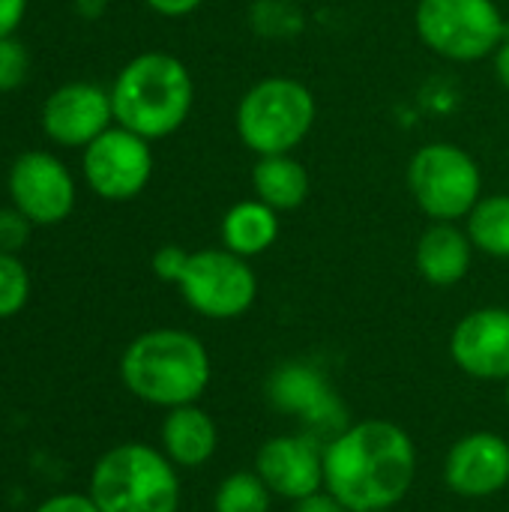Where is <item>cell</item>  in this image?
Instances as JSON below:
<instances>
[{
    "instance_id": "cell-4",
    "label": "cell",
    "mask_w": 509,
    "mask_h": 512,
    "mask_svg": "<svg viewBox=\"0 0 509 512\" xmlns=\"http://www.w3.org/2000/svg\"><path fill=\"white\" fill-rule=\"evenodd\" d=\"M90 498L99 512H177L180 480L165 453L129 441L96 462Z\"/></svg>"
},
{
    "instance_id": "cell-23",
    "label": "cell",
    "mask_w": 509,
    "mask_h": 512,
    "mask_svg": "<svg viewBox=\"0 0 509 512\" xmlns=\"http://www.w3.org/2000/svg\"><path fill=\"white\" fill-rule=\"evenodd\" d=\"M30 69V57L24 45L12 36L0 39V90H15Z\"/></svg>"
},
{
    "instance_id": "cell-15",
    "label": "cell",
    "mask_w": 509,
    "mask_h": 512,
    "mask_svg": "<svg viewBox=\"0 0 509 512\" xmlns=\"http://www.w3.org/2000/svg\"><path fill=\"white\" fill-rule=\"evenodd\" d=\"M111 120V93L87 81L57 87L42 108V126L48 138L63 147H87L93 138L111 129Z\"/></svg>"
},
{
    "instance_id": "cell-5",
    "label": "cell",
    "mask_w": 509,
    "mask_h": 512,
    "mask_svg": "<svg viewBox=\"0 0 509 512\" xmlns=\"http://www.w3.org/2000/svg\"><path fill=\"white\" fill-rule=\"evenodd\" d=\"M315 93L288 75L255 81L237 102L234 129L255 156L294 153L315 129Z\"/></svg>"
},
{
    "instance_id": "cell-19",
    "label": "cell",
    "mask_w": 509,
    "mask_h": 512,
    "mask_svg": "<svg viewBox=\"0 0 509 512\" xmlns=\"http://www.w3.org/2000/svg\"><path fill=\"white\" fill-rule=\"evenodd\" d=\"M252 192L258 201L270 204L276 213L297 210L306 204L312 192V177L294 153H279V156H258L252 168Z\"/></svg>"
},
{
    "instance_id": "cell-33",
    "label": "cell",
    "mask_w": 509,
    "mask_h": 512,
    "mask_svg": "<svg viewBox=\"0 0 509 512\" xmlns=\"http://www.w3.org/2000/svg\"><path fill=\"white\" fill-rule=\"evenodd\" d=\"M375 512H393V510H375Z\"/></svg>"
},
{
    "instance_id": "cell-8",
    "label": "cell",
    "mask_w": 509,
    "mask_h": 512,
    "mask_svg": "<svg viewBox=\"0 0 509 512\" xmlns=\"http://www.w3.org/2000/svg\"><path fill=\"white\" fill-rule=\"evenodd\" d=\"M186 306L210 321H231L252 309L258 297V276L249 258L222 249H201L189 255V264L177 282Z\"/></svg>"
},
{
    "instance_id": "cell-24",
    "label": "cell",
    "mask_w": 509,
    "mask_h": 512,
    "mask_svg": "<svg viewBox=\"0 0 509 512\" xmlns=\"http://www.w3.org/2000/svg\"><path fill=\"white\" fill-rule=\"evenodd\" d=\"M30 237V219L21 210H0V252L15 255Z\"/></svg>"
},
{
    "instance_id": "cell-3",
    "label": "cell",
    "mask_w": 509,
    "mask_h": 512,
    "mask_svg": "<svg viewBox=\"0 0 509 512\" xmlns=\"http://www.w3.org/2000/svg\"><path fill=\"white\" fill-rule=\"evenodd\" d=\"M192 105V72L180 57L165 51H147L132 57L111 87V108L117 126L147 141L174 135L189 120Z\"/></svg>"
},
{
    "instance_id": "cell-20",
    "label": "cell",
    "mask_w": 509,
    "mask_h": 512,
    "mask_svg": "<svg viewBox=\"0 0 509 512\" xmlns=\"http://www.w3.org/2000/svg\"><path fill=\"white\" fill-rule=\"evenodd\" d=\"M465 231L477 252L509 258V195H483L468 213Z\"/></svg>"
},
{
    "instance_id": "cell-26",
    "label": "cell",
    "mask_w": 509,
    "mask_h": 512,
    "mask_svg": "<svg viewBox=\"0 0 509 512\" xmlns=\"http://www.w3.org/2000/svg\"><path fill=\"white\" fill-rule=\"evenodd\" d=\"M36 512H99L90 495H57L45 501Z\"/></svg>"
},
{
    "instance_id": "cell-25",
    "label": "cell",
    "mask_w": 509,
    "mask_h": 512,
    "mask_svg": "<svg viewBox=\"0 0 509 512\" xmlns=\"http://www.w3.org/2000/svg\"><path fill=\"white\" fill-rule=\"evenodd\" d=\"M189 255L192 252H186V249H180V246H162L156 255H153V273L162 279V282H180V276H183V270H186V264H189Z\"/></svg>"
},
{
    "instance_id": "cell-30",
    "label": "cell",
    "mask_w": 509,
    "mask_h": 512,
    "mask_svg": "<svg viewBox=\"0 0 509 512\" xmlns=\"http://www.w3.org/2000/svg\"><path fill=\"white\" fill-rule=\"evenodd\" d=\"M492 63H495V78L501 81V87L509 90V36L501 42V48L492 54Z\"/></svg>"
},
{
    "instance_id": "cell-22",
    "label": "cell",
    "mask_w": 509,
    "mask_h": 512,
    "mask_svg": "<svg viewBox=\"0 0 509 512\" xmlns=\"http://www.w3.org/2000/svg\"><path fill=\"white\" fill-rule=\"evenodd\" d=\"M27 294H30V279H27L24 264L15 255L0 252V318L21 312V306L27 303Z\"/></svg>"
},
{
    "instance_id": "cell-21",
    "label": "cell",
    "mask_w": 509,
    "mask_h": 512,
    "mask_svg": "<svg viewBox=\"0 0 509 512\" xmlns=\"http://www.w3.org/2000/svg\"><path fill=\"white\" fill-rule=\"evenodd\" d=\"M273 492L255 471H237L216 489L213 512H270Z\"/></svg>"
},
{
    "instance_id": "cell-13",
    "label": "cell",
    "mask_w": 509,
    "mask_h": 512,
    "mask_svg": "<svg viewBox=\"0 0 509 512\" xmlns=\"http://www.w3.org/2000/svg\"><path fill=\"white\" fill-rule=\"evenodd\" d=\"M453 363L477 381H509V309L468 312L450 333Z\"/></svg>"
},
{
    "instance_id": "cell-1",
    "label": "cell",
    "mask_w": 509,
    "mask_h": 512,
    "mask_svg": "<svg viewBox=\"0 0 509 512\" xmlns=\"http://www.w3.org/2000/svg\"><path fill=\"white\" fill-rule=\"evenodd\" d=\"M417 480V447L393 420L348 423L324 444V489L351 512L399 507Z\"/></svg>"
},
{
    "instance_id": "cell-27",
    "label": "cell",
    "mask_w": 509,
    "mask_h": 512,
    "mask_svg": "<svg viewBox=\"0 0 509 512\" xmlns=\"http://www.w3.org/2000/svg\"><path fill=\"white\" fill-rule=\"evenodd\" d=\"M24 9H27V0H0V39L15 33V27L24 18Z\"/></svg>"
},
{
    "instance_id": "cell-31",
    "label": "cell",
    "mask_w": 509,
    "mask_h": 512,
    "mask_svg": "<svg viewBox=\"0 0 509 512\" xmlns=\"http://www.w3.org/2000/svg\"><path fill=\"white\" fill-rule=\"evenodd\" d=\"M105 3H108V0H78V12H81L84 18H99V15L105 12Z\"/></svg>"
},
{
    "instance_id": "cell-6",
    "label": "cell",
    "mask_w": 509,
    "mask_h": 512,
    "mask_svg": "<svg viewBox=\"0 0 509 512\" xmlns=\"http://www.w3.org/2000/svg\"><path fill=\"white\" fill-rule=\"evenodd\" d=\"M414 27L432 54L453 63L486 60L509 36L495 0H417Z\"/></svg>"
},
{
    "instance_id": "cell-9",
    "label": "cell",
    "mask_w": 509,
    "mask_h": 512,
    "mask_svg": "<svg viewBox=\"0 0 509 512\" xmlns=\"http://www.w3.org/2000/svg\"><path fill=\"white\" fill-rule=\"evenodd\" d=\"M267 399L279 414L297 417L312 438L330 441L348 426V408L342 396L330 378L306 360L279 363L267 378Z\"/></svg>"
},
{
    "instance_id": "cell-16",
    "label": "cell",
    "mask_w": 509,
    "mask_h": 512,
    "mask_svg": "<svg viewBox=\"0 0 509 512\" xmlns=\"http://www.w3.org/2000/svg\"><path fill=\"white\" fill-rule=\"evenodd\" d=\"M474 261V243L459 222H432L414 249V264L420 276L435 288L459 285Z\"/></svg>"
},
{
    "instance_id": "cell-11",
    "label": "cell",
    "mask_w": 509,
    "mask_h": 512,
    "mask_svg": "<svg viewBox=\"0 0 509 512\" xmlns=\"http://www.w3.org/2000/svg\"><path fill=\"white\" fill-rule=\"evenodd\" d=\"M9 195L15 210H21L36 225L63 222L75 207V183L63 162L51 153L30 150L12 162Z\"/></svg>"
},
{
    "instance_id": "cell-10",
    "label": "cell",
    "mask_w": 509,
    "mask_h": 512,
    "mask_svg": "<svg viewBox=\"0 0 509 512\" xmlns=\"http://www.w3.org/2000/svg\"><path fill=\"white\" fill-rule=\"evenodd\" d=\"M153 174L150 141L111 126L84 147V177L90 189L105 201H129L141 195Z\"/></svg>"
},
{
    "instance_id": "cell-18",
    "label": "cell",
    "mask_w": 509,
    "mask_h": 512,
    "mask_svg": "<svg viewBox=\"0 0 509 512\" xmlns=\"http://www.w3.org/2000/svg\"><path fill=\"white\" fill-rule=\"evenodd\" d=\"M219 234L222 246L240 258L264 255L279 240V213L258 198L237 201L225 210Z\"/></svg>"
},
{
    "instance_id": "cell-29",
    "label": "cell",
    "mask_w": 509,
    "mask_h": 512,
    "mask_svg": "<svg viewBox=\"0 0 509 512\" xmlns=\"http://www.w3.org/2000/svg\"><path fill=\"white\" fill-rule=\"evenodd\" d=\"M204 0H147V6L165 18H183L189 12H195Z\"/></svg>"
},
{
    "instance_id": "cell-7",
    "label": "cell",
    "mask_w": 509,
    "mask_h": 512,
    "mask_svg": "<svg viewBox=\"0 0 509 512\" xmlns=\"http://www.w3.org/2000/svg\"><path fill=\"white\" fill-rule=\"evenodd\" d=\"M408 192L429 222H459L483 198L477 159L450 141L423 144L408 162Z\"/></svg>"
},
{
    "instance_id": "cell-17",
    "label": "cell",
    "mask_w": 509,
    "mask_h": 512,
    "mask_svg": "<svg viewBox=\"0 0 509 512\" xmlns=\"http://www.w3.org/2000/svg\"><path fill=\"white\" fill-rule=\"evenodd\" d=\"M162 453L177 468H201L216 456L219 429L213 417L198 405L171 408L162 423Z\"/></svg>"
},
{
    "instance_id": "cell-28",
    "label": "cell",
    "mask_w": 509,
    "mask_h": 512,
    "mask_svg": "<svg viewBox=\"0 0 509 512\" xmlns=\"http://www.w3.org/2000/svg\"><path fill=\"white\" fill-rule=\"evenodd\" d=\"M294 512H351V510H348L345 504H339V501L324 489V492H315V495H309V498L297 501Z\"/></svg>"
},
{
    "instance_id": "cell-12",
    "label": "cell",
    "mask_w": 509,
    "mask_h": 512,
    "mask_svg": "<svg viewBox=\"0 0 509 512\" xmlns=\"http://www.w3.org/2000/svg\"><path fill=\"white\" fill-rule=\"evenodd\" d=\"M255 474L285 501H303L324 489V444L312 435H276L255 453Z\"/></svg>"
},
{
    "instance_id": "cell-14",
    "label": "cell",
    "mask_w": 509,
    "mask_h": 512,
    "mask_svg": "<svg viewBox=\"0 0 509 512\" xmlns=\"http://www.w3.org/2000/svg\"><path fill=\"white\" fill-rule=\"evenodd\" d=\"M444 483L468 501L495 498L509 486V444L495 432L459 438L444 462Z\"/></svg>"
},
{
    "instance_id": "cell-32",
    "label": "cell",
    "mask_w": 509,
    "mask_h": 512,
    "mask_svg": "<svg viewBox=\"0 0 509 512\" xmlns=\"http://www.w3.org/2000/svg\"><path fill=\"white\" fill-rule=\"evenodd\" d=\"M507 411H509V381H507Z\"/></svg>"
},
{
    "instance_id": "cell-2",
    "label": "cell",
    "mask_w": 509,
    "mask_h": 512,
    "mask_svg": "<svg viewBox=\"0 0 509 512\" xmlns=\"http://www.w3.org/2000/svg\"><path fill=\"white\" fill-rule=\"evenodd\" d=\"M210 354L204 342L186 330H147L120 357L126 390L156 408L195 405L210 387Z\"/></svg>"
}]
</instances>
